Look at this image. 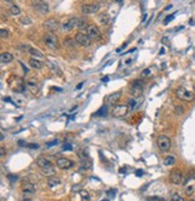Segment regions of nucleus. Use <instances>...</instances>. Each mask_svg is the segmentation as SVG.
<instances>
[{
  "label": "nucleus",
  "mask_w": 195,
  "mask_h": 201,
  "mask_svg": "<svg viewBox=\"0 0 195 201\" xmlns=\"http://www.w3.org/2000/svg\"><path fill=\"white\" fill-rule=\"evenodd\" d=\"M175 93H176V96H177L179 100H183V101H187V103L194 101V99H195L194 92H190V90H188V89L184 88V87L177 88Z\"/></svg>",
  "instance_id": "nucleus-1"
},
{
  "label": "nucleus",
  "mask_w": 195,
  "mask_h": 201,
  "mask_svg": "<svg viewBox=\"0 0 195 201\" xmlns=\"http://www.w3.org/2000/svg\"><path fill=\"white\" fill-rule=\"evenodd\" d=\"M157 144L162 152H167L171 148V140L165 135H160L157 138Z\"/></svg>",
  "instance_id": "nucleus-2"
},
{
  "label": "nucleus",
  "mask_w": 195,
  "mask_h": 201,
  "mask_svg": "<svg viewBox=\"0 0 195 201\" xmlns=\"http://www.w3.org/2000/svg\"><path fill=\"white\" fill-rule=\"evenodd\" d=\"M170 182L175 185H179V184L184 183V176H183L182 171L178 169H173L170 172Z\"/></svg>",
  "instance_id": "nucleus-3"
},
{
  "label": "nucleus",
  "mask_w": 195,
  "mask_h": 201,
  "mask_svg": "<svg viewBox=\"0 0 195 201\" xmlns=\"http://www.w3.org/2000/svg\"><path fill=\"white\" fill-rule=\"evenodd\" d=\"M46 46L51 49H57L59 47V42H58V37L54 35V34H46L45 35V39H43Z\"/></svg>",
  "instance_id": "nucleus-4"
},
{
  "label": "nucleus",
  "mask_w": 195,
  "mask_h": 201,
  "mask_svg": "<svg viewBox=\"0 0 195 201\" xmlns=\"http://www.w3.org/2000/svg\"><path fill=\"white\" fill-rule=\"evenodd\" d=\"M75 41H76L80 46H83V47H89L90 43H92V39H90L86 33H82V31H78V33L75 35Z\"/></svg>",
  "instance_id": "nucleus-5"
},
{
  "label": "nucleus",
  "mask_w": 195,
  "mask_h": 201,
  "mask_svg": "<svg viewBox=\"0 0 195 201\" xmlns=\"http://www.w3.org/2000/svg\"><path fill=\"white\" fill-rule=\"evenodd\" d=\"M143 92V82L141 80H135L130 87V94L132 96H140Z\"/></svg>",
  "instance_id": "nucleus-6"
},
{
  "label": "nucleus",
  "mask_w": 195,
  "mask_h": 201,
  "mask_svg": "<svg viewBox=\"0 0 195 201\" xmlns=\"http://www.w3.org/2000/svg\"><path fill=\"white\" fill-rule=\"evenodd\" d=\"M129 111V106L127 105H117L112 109V116L116 118H122L124 117Z\"/></svg>",
  "instance_id": "nucleus-7"
},
{
  "label": "nucleus",
  "mask_w": 195,
  "mask_h": 201,
  "mask_svg": "<svg viewBox=\"0 0 195 201\" xmlns=\"http://www.w3.org/2000/svg\"><path fill=\"white\" fill-rule=\"evenodd\" d=\"M33 6L41 15H45V13H47L48 11H50V7H48V5L43 1V0H34V1H33Z\"/></svg>",
  "instance_id": "nucleus-8"
},
{
  "label": "nucleus",
  "mask_w": 195,
  "mask_h": 201,
  "mask_svg": "<svg viewBox=\"0 0 195 201\" xmlns=\"http://www.w3.org/2000/svg\"><path fill=\"white\" fill-rule=\"evenodd\" d=\"M92 40H96V39H99L100 37V35H101V33H100V30H99V28H98L96 25H94V24H89L88 27H87V29H86V31H84Z\"/></svg>",
  "instance_id": "nucleus-9"
},
{
  "label": "nucleus",
  "mask_w": 195,
  "mask_h": 201,
  "mask_svg": "<svg viewBox=\"0 0 195 201\" xmlns=\"http://www.w3.org/2000/svg\"><path fill=\"white\" fill-rule=\"evenodd\" d=\"M42 25H43V29H46L47 31H56L59 28V22L56 18H50V19H46Z\"/></svg>",
  "instance_id": "nucleus-10"
},
{
  "label": "nucleus",
  "mask_w": 195,
  "mask_h": 201,
  "mask_svg": "<svg viewBox=\"0 0 195 201\" xmlns=\"http://www.w3.org/2000/svg\"><path fill=\"white\" fill-rule=\"evenodd\" d=\"M99 9H100V6L98 4H86L81 7V11L83 15H92V13L98 12Z\"/></svg>",
  "instance_id": "nucleus-11"
},
{
  "label": "nucleus",
  "mask_w": 195,
  "mask_h": 201,
  "mask_svg": "<svg viewBox=\"0 0 195 201\" xmlns=\"http://www.w3.org/2000/svg\"><path fill=\"white\" fill-rule=\"evenodd\" d=\"M78 21H80V19H78L77 17H71V18H69L68 21H65V22L62 24V27H63V29L66 30V31L72 30L74 28H77Z\"/></svg>",
  "instance_id": "nucleus-12"
},
{
  "label": "nucleus",
  "mask_w": 195,
  "mask_h": 201,
  "mask_svg": "<svg viewBox=\"0 0 195 201\" xmlns=\"http://www.w3.org/2000/svg\"><path fill=\"white\" fill-rule=\"evenodd\" d=\"M57 166L62 170H68L74 166V162H71L68 158H58L57 159Z\"/></svg>",
  "instance_id": "nucleus-13"
},
{
  "label": "nucleus",
  "mask_w": 195,
  "mask_h": 201,
  "mask_svg": "<svg viewBox=\"0 0 195 201\" xmlns=\"http://www.w3.org/2000/svg\"><path fill=\"white\" fill-rule=\"evenodd\" d=\"M36 191V185L31 182H24L22 184V193L24 195H33Z\"/></svg>",
  "instance_id": "nucleus-14"
},
{
  "label": "nucleus",
  "mask_w": 195,
  "mask_h": 201,
  "mask_svg": "<svg viewBox=\"0 0 195 201\" xmlns=\"http://www.w3.org/2000/svg\"><path fill=\"white\" fill-rule=\"evenodd\" d=\"M121 98H122V92H115V93H112L111 95L107 96V101L110 104H116V103L119 101Z\"/></svg>",
  "instance_id": "nucleus-15"
},
{
  "label": "nucleus",
  "mask_w": 195,
  "mask_h": 201,
  "mask_svg": "<svg viewBox=\"0 0 195 201\" xmlns=\"http://www.w3.org/2000/svg\"><path fill=\"white\" fill-rule=\"evenodd\" d=\"M41 172H42L45 176H47V177H53V176H56L54 165H51V166H47V168L41 169Z\"/></svg>",
  "instance_id": "nucleus-16"
},
{
  "label": "nucleus",
  "mask_w": 195,
  "mask_h": 201,
  "mask_svg": "<svg viewBox=\"0 0 195 201\" xmlns=\"http://www.w3.org/2000/svg\"><path fill=\"white\" fill-rule=\"evenodd\" d=\"M60 183H62V179L59 177H56V176L50 177V178H48V182H47V184H48V187H50V188H56Z\"/></svg>",
  "instance_id": "nucleus-17"
},
{
  "label": "nucleus",
  "mask_w": 195,
  "mask_h": 201,
  "mask_svg": "<svg viewBox=\"0 0 195 201\" xmlns=\"http://www.w3.org/2000/svg\"><path fill=\"white\" fill-rule=\"evenodd\" d=\"M12 59H13V56L9 52H3L0 54V60H1L3 64H7V63L12 62Z\"/></svg>",
  "instance_id": "nucleus-18"
},
{
  "label": "nucleus",
  "mask_w": 195,
  "mask_h": 201,
  "mask_svg": "<svg viewBox=\"0 0 195 201\" xmlns=\"http://www.w3.org/2000/svg\"><path fill=\"white\" fill-rule=\"evenodd\" d=\"M36 164H37V166H39L40 169H43V168H47V166L53 165L50 160L46 159V158H39V159H37V162H36Z\"/></svg>",
  "instance_id": "nucleus-19"
},
{
  "label": "nucleus",
  "mask_w": 195,
  "mask_h": 201,
  "mask_svg": "<svg viewBox=\"0 0 195 201\" xmlns=\"http://www.w3.org/2000/svg\"><path fill=\"white\" fill-rule=\"evenodd\" d=\"M29 65H30L31 68L36 69V70H40V69H42L43 63H41V62H40L39 59H36V58H31V59L29 60Z\"/></svg>",
  "instance_id": "nucleus-20"
},
{
  "label": "nucleus",
  "mask_w": 195,
  "mask_h": 201,
  "mask_svg": "<svg viewBox=\"0 0 195 201\" xmlns=\"http://www.w3.org/2000/svg\"><path fill=\"white\" fill-rule=\"evenodd\" d=\"M81 160V169L82 170H89L90 168H92V160L89 159V158H87V159H80Z\"/></svg>",
  "instance_id": "nucleus-21"
},
{
  "label": "nucleus",
  "mask_w": 195,
  "mask_h": 201,
  "mask_svg": "<svg viewBox=\"0 0 195 201\" xmlns=\"http://www.w3.org/2000/svg\"><path fill=\"white\" fill-rule=\"evenodd\" d=\"M27 88L31 94H39V87L34 82H27Z\"/></svg>",
  "instance_id": "nucleus-22"
},
{
  "label": "nucleus",
  "mask_w": 195,
  "mask_h": 201,
  "mask_svg": "<svg viewBox=\"0 0 195 201\" xmlns=\"http://www.w3.org/2000/svg\"><path fill=\"white\" fill-rule=\"evenodd\" d=\"M175 163H176V157L175 156H167L164 159V165L165 166H172V165H175Z\"/></svg>",
  "instance_id": "nucleus-23"
},
{
  "label": "nucleus",
  "mask_w": 195,
  "mask_h": 201,
  "mask_svg": "<svg viewBox=\"0 0 195 201\" xmlns=\"http://www.w3.org/2000/svg\"><path fill=\"white\" fill-rule=\"evenodd\" d=\"M89 24H88V22H87V19H84V18H81L80 21H78V25H77V28L80 29V31H86V29H87V27H88Z\"/></svg>",
  "instance_id": "nucleus-24"
},
{
  "label": "nucleus",
  "mask_w": 195,
  "mask_h": 201,
  "mask_svg": "<svg viewBox=\"0 0 195 201\" xmlns=\"http://www.w3.org/2000/svg\"><path fill=\"white\" fill-rule=\"evenodd\" d=\"M77 154H78L80 159H87V158H89V152H88L87 148H81V149L78 150Z\"/></svg>",
  "instance_id": "nucleus-25"
},
{
  "label": "nucleus",
  "mask_w": 195,
  "mask_h": 201,
  "mask_svg": "<svg viewBox=\"0 0 195 201\" xmlns=\"http://www.w3.org/2000/svg\"><path fill=\"white\" fill-rule=\"evenodd\" d=\"M99 22H100L101 24H104V25H107L109 22H110V17H109V15H107V13H103V15H100V16H99Z\"/></svg>",
  "instance_id": "nucleus-26"
},
{
  "label": "nucleus",
  "mask_w": 195,
  "mask_h": 201,
  "mask_svg": "<svg viewBox=\"0 0 195 201\" xmlns=\"http://www.w3.org/2000/svg\"><path fill=\"white\" fill-rule=\"evenodd\" d=\"M10 13L13 15V16H18V15H21V9H19L17 5L12 4V5L10 6Z\"/></svg>",
  "instance_id": "nucleus-27"
},
{
  "label": "nucleus",
  "mask_w": 195,
  "mask_h": 201,
  "mask_svg": "<svg viewBox=\"0 0 195 201\" xmlns=\"http://www.w3.org/2000/svg\"><path fill=\"white\" fill-rule=\"evenodd\" d=\"M106 113H107V106H106V105H104V106H103L99 111L94 113V117H98V116H105Z\"/></svg>",
  "instance_id": "nucleus-28"
},
{
  "label": "nucleus",
  "mask_w": 195,
  "mask_h": 201,
  "mask_svg": "<svg viewBox=\"0 0 195 201\" xmlns=\"http://www.w3.org/2000/svg\"><path fill=\"white\" fill-rule=\"evenodd\" d=\"M80 195H81V201H89L90 200V196H89L87 190H81Z\"/></svg>",
  "instance_id": "nucleus-29"
},
{
  "label": "nucleus",
  "mask_w": 195,
  "mask_h": 201,
  "mask_svg": "<svg viewBox=\"0 0 195 201\" xmlns=\"http://www.w3.org/2000/svg\"><path fill=\"white\" fill-rule=\"evenodd\" d=\"M171 201H184V199L178 193H172L171 194Z\"/></svg>",
  "instance_id": "nucleus-30"
},
{
  "label": "nucleus",
  "mask_w": 195,
  "mask_h": 201,
  "mask_svg": "<svg viewBox=\"0 0 195 201\" xmlns=\"http://www.w3.org/2000/svg\"><path fill=\"white\" fill-rule=\"evenodd\" d=\"M29 53H30L33 57H36V58H41V57H42V54L37 51V49H35V48H30V49H29Z\"/></svg>",
  "instance_id": "nucleus-31"
},
{
  "label": "nucleus",
  "mask_w": 195,
  "mask_h": 201,
  "mask_svg": "<svg viewBox=\"0 0 195 201\" xmlns=\"http://www.w3.org/2000/svg\"><path fill=\"white\" fill-rule=\"evenodd\" d=\"M184 191H185V195L191 196L193 193H194V185H187L185 189H184Z\"/></svg>",
  "instance_id": "nucleus-32"
},
{
  "label": "nucleus",
  "mask_w": 195,
  "mask_h": 201,
  "mask_svg": "<svg viewBox=\"0 0 195 201\" xmlns=\"http://www.w3.org/2000/svg\"><path fill=\"white\" fill-rule=\"evenodd\" d=\"M175 112H176V115H183L184 113V109L182 106H179V105H176L175 106Z\"/></svg>",
  "instance_id": "nucleus-33"
},
{
  "label": "nucleus",
  "mask_w": 195,
  "mask_h": 201,
  "mask_svg": "<svg viewBox=\"0 0 195 201\" xmlns=\"http://www.w3.org/2000/svg\"><path fill=\"white\" fill-rule=\"evenodd\" d=\"M19 22H21L22 24H24V25H28V24H30V23H31V21H30V18H29V17H22Z\"/></svg>",
  "instance_id": "nucleus-34"
},
{
  "label": "nucleus",
  "mask_w": 195,
  "mask_h": 201,
  "mask_svg": "<svg viewBox=\"0 0 195 201\" xmlns=\"http://www.w3.org/2000/svg\"><path fill=\"white\" fill-rule=\"evenodd\" d=\"M151 74H152L151 69H144L141 74V77H148V76H151Z\"/></svg>",
  "instance_id": "nucleus-35"
},
{
  "label": "nucleus",
  "mask_w": 195,
  "mask_h": 201,
  "mask_svg": "<svg viewBox=\"0 0 195 201\" xmlns=\"http://www.w3.org/2000/svg\"><path fill=\"white\" fill-rule=\"evenodd\" d=\"M0 36H1V39L9 37V31L6 29H1V31H0Z\"/></svg>",
  "instance_id": "nucleus-36"
},
{
  "label": "nucleus",
  "mask_w": 195,
  "mask_h": 201,
  "mask_svg": "<svg viewBox=\"0 0 195 201\" xmlns=\"http://www.w3.org/2000/svg\"><path fill=\"white\" fill-rule=\"evenodd\" d=\"M175 15H176V13H173V15H170V16H167V17H166V18L164 19V24L166 25V24H167L169 22H171V21H172L173 18H175Z\"/></svg>",
  "instance_id": "nucleus-37"
},
{
  "label": "nucleus",
  "mask_w": 195,
  "mask_h": 201,
  "mask_svg": "<svg viewBox=\"0 0 195 201\" xmlns=\"http://www.w3.org/2000/svg\"><path fill=\"white\" fill-rule=\"evenodd\" d=\"M148 201H164V199L160 196H150Z\"/></svg>",
  "instance_id": "nucleus-38"
},
{
  "label": "nucleus",
  "mask_w": 195,
  "mask_h": 201,
  "mask_svg": "<svg viewBox=\"0 0 195 201\" xmlns=\"http://www.w3.org/2000/svg\"><path fill=\"white\" fill-rule=\"evenodd\" d=\"M63 148H64L65 150H71V149H72V146H71L70 142H65L64 146H63Z\"/></svg>",
  "instance_id": "nucleus-39"
},
{
  "label": "nucleus",
  "mask_w": 195,
  "mask_h": 201,
  "mask_svg": "<svg viewBox=\"0 0 195 201\" xmlns=\"http://www.w3.org/2000/svg\"><path fill=\"white\" fill-rule=\"evenodd\" d=\"M135 105H136V103H135V100H134V99H130V100H129V107H130V109L132 110V109L135 107Z\"/></svg>",
  "instance_id": "nucleus-40"
},
{
  "label": "nucleus",
  "mask_w": 195,
  "mask_h": 201,
  "mask_svg": "<svg viewBox=\"0 0 195 201\" xmlns=\"http://www.w3.org/2000/svg\"><path fill=\"white\" fill-rule=\"evenodd\" d=\"M9 178L11 182H16L18 179V176H15V175H9Z\"/></svg>",
  "instance_id": "nucleus-41"
},
{
  "label": "nucleus",
  "mask_w": 195,
  "mask_h": 201,
  "mask_svg": "<svg viewBox=\"0 0 195 201\" xmlns=\"http://www.w3.org/2000/svg\"><path fill=\"white\" fill-rule=\"evenodd\" d=\"M21 49H23V51H25V49H28V51H29V49L31 48L29 45H21V47H19Z\"/></svg>",
  "instance_id": "nucleus-42"
},
{
  "label": "nucleus",
  "mask_w": 195,
  "mask_h": 201,
  "mask_svg": "<svg viewBox=\"0 0 195 201\" xmlns=\"http://www.w3.org/2000/svg\"><path fill=\"white\" fill-rule=\"evenodd\" d=\"M27 147H29V148H39V144H36V143H30V144H27Z\"/></svg>",
  "instance_id": "nucleus-43"
},
{
  "label": "nucleus",
  "mask_w": 195,
  "mask_h": 201,
  "mask_svg": "<svg viewBox=\"0 0 195 201\" xmlns=\"http://www.w3.org/2000/svg\"><path fill=\"white\" fill-rule=\"evenodd\" d=\"M57 143H58V140H54V141H52V142H48L47 146H53V144H57Z\"/></svg>",
  "instance_id": "nucleus-44"
},
{
  "label": "nucleus",
  "mask_w": 195,
  "mask_h": 201,
  "mask_svg": "<svg viewBox=\"0 0 195 201\" xmlns=\"http://www.w3.org/2000/svg\"><path fill=\"white\" fill-rule=\"evenodd\" d=\"M0 154H1V157H4V156H5V148H4V147L0 148Z\"/></svg>",
  "instance_id": "nucleus-45"
},
{
  "label": "nucleus",
  "mask_w": 195,
  "mask_h": 201,
  "mask_svg": "<svg viewBox=\"0 0 195 201\" xmlns=\"http://www.w3.org/2000/svg\"><path fill=\"white\" fill-rule=\"evenodd\" d=\"M142 175H143V171H142V170H137V171H136V176L140 177V176H142Z\"/></svg>",
  "instance_id": "nucleus-46"
},
{
  "label": "nucleus",
  "mask_w": 195,
  "mask_h": 201,
  "mask_svg": "<svg viewBox=\"0 0 195 201\" xmlns=\"http://www.w3.org/2000/svg\"><path fill=\"white\" fill-rule=\"evenodd\" d=\"M18 144H19V146H27V143H25L24 141H22V140H21L19 142H18Z\"/></svg>",
  "instance_id": "nucleus-47"
},
{
  "label": "nucleus",
  "mask_w": 195,
  "mask_h": 201,
  "mask_svg": "<svg viewBox=\"0 0 195 201\" xmlns=\"http://www.w3.org/2000/svg\"><path fill=\"white\" fill-rule=\"evenodd\" d=\"M103 81H104V82H107V81H109V77H107V76H106V77H104V78H103Z\"/></svg>",
  "instance_id": "nucleus-48"
},
{
  "label": "nucleus",
  "mask_w": 195,
  "mask_h": 201,
  "mask_svg": "<svg viewBox=\"0 0 195 201\" xmlns=\"http://www.w3.org/2000/svg\"><path fill=\"white\" fill-rule=\"evenodd\" d=\"M82 86H83V82H81V83H80V84H78V86H77V89H80V88H81V87H82Z\"/></svg>",
  "instance_id": "nucleus-49"
},
{
  "label": "nucleus",
  "mask_w": 195,
  "mask_h": 201,
  "mask_svg": "<svg viewBox=\"0 0 195 201\" xmlns=\"http://www.w3.org/2000/svg\"><path fill=\"white\" fill-rule=\"evenodd\" d=\"M53 89H54V90H58V92H62V89H60V88H57V87H53Z\"/></svg>",
  "instance_id": "nucleus-50"
},
{
  "label": "nucleus",
  "mask_w": 195,
  "mask_h": 201,
  "mask_svg": "<svg viewBox=\"0 0 195 201\" xmlns=\"http://www.w3.org/2000/svg\"><path fill=\"white\" fill-rule=\"evenodd\" d=\"M164 52H165V49H164V48H162V49H160V54H164Z\"/></svg>",
  "instance_id": "nucleus-51"
},
{
  "label": "nucleus",
  "mask_w": 195,
  "mask_h": 201,
  "mask_svg": "<svg viewBox=\"0 0 195 201\" xmlns=\"http://www.w3.org/2000/svg\"><path fill=\"white\" fill-rule=\"evenodd\" d=\"M4 1H6V3H11V4H12V3H13V0H4Z\"/></svg>",
  "instance_id": "nucleus-52"
},
{
  "label": "nucleus",
  "mask_w": 195,
  "mask_h": 201,
  "mask_svg": "<svg viewBox=\"0 0 195 201\" xmlns=\"http://www.w3.org/2000/svg\"><path fill=\"white\" fill-rule=\"evenodd\" d=\"M116 1H117V3H121V4H122V0H116Z\"/></svg>",
  "instance_id": "nucleus-53"
},
{
  "label": "nucleus",
  "mask_w": 195,
  "mask_h": 201,
  "mask_svg": "<svg viewBox=\"0 0 195 201\" xmlns=\"http://www.w3.org/2000/svg\"><path fill=\"white\" fill-rule=\"evenodd\" d=\"M23 201H31V200H29V199H24Z\"/></svg>",
  "instance_id": "nucleus-54"
},
{
  "label": "nucleus",
  "mask_w": 195,
  "mask_h": 201,
  "mask_svg": "<svg viewBox=\"0 0 195 201\" xmlns=\"http://www.w3.org/2000/svg\"><path fill=\"white\" fill-rule=\"evenodd\" d=\"M189 201H195V200H193V199H191V200H189Z\"/></svg>",
  "instance_id": "nucleus-55"
},
{
  "label": "nucleus",
  "mask_w": 195,
  "mask_h": 201,
  "mask_svg": "<svg viewBox=\"0 0 195 201\" xmlns=\"http://www.w3.org/2000/svg\"><path fill=\"white\" fill-rule=\"evenodd\" d=\"M194 94H195V87H194Z\"/></svg>",
  "instance_id": "nucleus-56"
},
{
  "label": "nucleus",
  "mask_w": 195,
  "mask_h": 201,
  "mask_svg": "<svg viewBox=\"0 0 195 201\" xmlns=\"http://www.w3.org/2000/svg\"><path fill=\"white\" fill-rule=\"evenodd\" d=\"M104 201H109V200H104Z\"/></svg>",
  "instance_id": "nucleus-57"
}]
</instances>
